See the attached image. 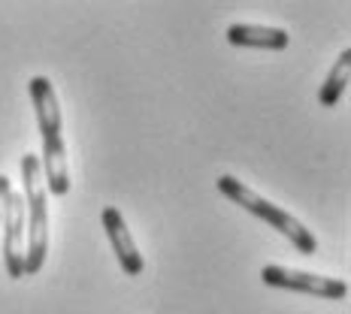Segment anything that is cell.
<instances>
[{"label": "cell", "instance_id": "cell-4", "mask_svg": "<svg viewBox=\"0 0 351 314\" xmlns=\"http://www.w3.org/2000/svg\"><path fill=\"white\" fill-rule=\"evenodd\" d=\"M261 281L267 284V287L300 290V293L321 296V299H346L348 296L346 281L327 278V275H315V272H300V269H288V266H263Z\"/></svg>", "mask_w": 351, "mask_h": 314}, {"label": "cell", "instance_id": "cell-3", "mask_svg": "<svg viewBox=\"0 0 351 314\" xmlns=\"http://www.w3.org/2000/svg\"><path fill=\"white\" fill-rule=\"evenodd\" d=\"M215 185H218V191L228 196V200H233L237 206H243L245 211H252V215L261 218V221H267L273 230H279L300 254H318V239L312 236V233L306 230L294 215H288V211L279 209L276 202L263 200L261 194H254L252 187H245V181L233 179V175H218Z\"/></svg>", "mask_w": 351, "mask_h": 314}, {"label": "cell", "instance_id": "cell-9", "mask_svg": "<svg viewBox=\"0 0 351 314\" xmlns=\"http://www.w3.org/2000/svg\"><path fill=\"white\" fill-rule=\"evenodd\" d=\"M10 194H12L10 179L0 172V221H3V215H6V202H10Z\"/></svg>", "mask_w": 351, "mask_h": 314}, {"label": "cell", "instance_id": "cell-5", "mask_svg": "<svg viewBox=\"0 0 351 314\" xmlns=\"http://www.w3.org/2000/svg\"><path fill=\"white\" fill-rule=\"evenodd\" d=\"M3 263L10 278H25V254H27V211H25V196L10 194L3 215Z\"/></svg>", "mask_w": 351, "mask_h": 314}, {"label": "cell", "instance_id": "cell-8", "mask_svg": "<svg viewBox=\"0 0 351 314\" xmlns=\"http://www.w3.org/2000/svg\"><path fill=\"white\" fill-rule=\"evenodd\" d=\"M348 73H351V49H342V55L336 57L333 70L327 73L324 85L318 88V103L321 106H336L342 100V94H346V85H348Z\"/></svg>", "mask_w": 351, "mask_h": 314}, {"label": "cell", "instance_id": "cell-1", "mask_svg": "<svg viewBox=\"0 0 351 314\" xmlns=\"http://www.w3.org/2000/svg\"><path fill=\"white\" fill-rule=\"evenodd\" d=\"M31 91V103L36 109V124L43 133V181L46 191L55 196H64L70 191V170H67V148H64V133H61V106H58L55 85L46 76H34L27 82Z\"/></svg>", "mask_w": 351, "mask_h": 314}, {"label": "cell", "instance_id": "cell-2", "mask_svg": "<svg viewBox=\"0 0 351 314\" xmlns=\"http://www.w3.org/2000/svg\"><path fill=\"white\" fill-rule=\"evenodd\" d=\"M21 179H25V211H27V254L25 275H36L49 254V191L43 181L40 157L27 151L21 157Z\"/></svg>", "mask_w": 351, "mask_h": 314}, {"label": "cell", "instance_id": "cell-7", "mask_svg": "<svg viewBox=\"0 0 351 314\" xmlns=\"http://www.w3.org/2000/svg\"><path fill=\"white\" fill-rule=\"evenodd\" d=\"M228 42L230 46H245V49H269V52H282L288 49L291 36L285 27H263V25H237L228 27Z\"/></svg>", "mask_w": 351, "mask_h": 314}, {"label": "cell", "instance_id": "cell-6", "mask_svg": "<svg viewBox=\"0 0 351 314\" xmlns=\"http://www.w3.org/2000/svg\"><path fill=\"white\" fill-rule=\"evenodd\" d=\"M100 221H104V230H106L109 242H112V251H115V257H119V266L124 269V275H140L145 269V263H143V254H140V248H136L134 236H130L128 224H124L121 211L115 206H106L100 211Z\"/></svg>", "mask_w": 351, "mask_h": 314}]
</instances>
